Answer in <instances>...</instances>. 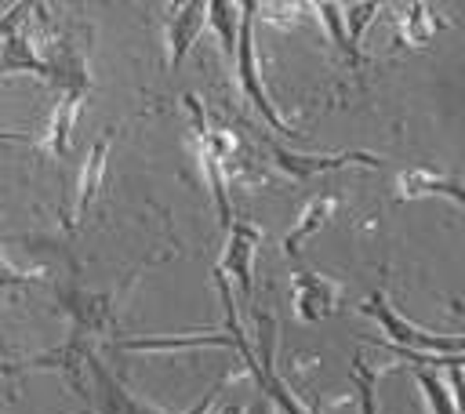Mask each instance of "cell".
<instances>
[{
  "label": "cell",
  "instance_id": "obj_16",
  "mask_svg": "<svg viewBox=\"0 0 465 414\" xmlns=\"http://www.w3.org/2000/svg\"><path fill=\"white\" fill-rule=\"evenodd\" d=\"M400 25H403V33H400L403 44H425V40H432V33L440 29V18H436L425 4H411V7H403Z\"/></svg>",
  "mask_w": 465,
  "mask_h": 414
},
{
  "label": "cell",
  "instance_id": "obj_3",
  "mask_svg": "<svg viewBox=\"0 0 465 414\" xmlns=\"http://www.w3.org/2000/svg\"><path fill=\"white\" fill-rule=\"evenodd\" d=\"M269 153H272V163L283 171V174H291L294 182H309V178H316V174H327V171H341V167H385V160L381 156H374V153H363V149H345V153H291V149H283V145H269Z\"/></svg>",
  "mask_w": 465,
  "mask_h": 414
},
{
  "label": "cell",
  "instance_id": "obj_7",
  "mask_svg": "<svg viewBox=\"0 0 465 414\" xmlns=\"http://www.w3.org/2000/svg\"><path fill=\"white\" fill-rule=\"evenodd\" d=\"M87 370L94 374V403H98V414H160L156 407H149L145 399L131 396L124 389L120 378H113V370L91 352L87 356Z\"/></svg>",
  "mask_w": 465,
  "mask_h": 414
},
{
  "label": "cell",
  "instance_id": "obj_9",
  "mask_svg": "<svg viewBox=\"0 0 465 414\" xmlns=\"http://www.w3.org/2000/svg\"><path fill=\"white\" fill-rule=\"evenodd\" d=\"M203 22H207V4L203 0H189V4H178L171 22H167V69H178L193 47V40L203 33Z\"/></svg>",
  "mask_w": 465,
  "mask_h": 414
},
{
  "label": "cell",
  "instance_id": "obj_10",
  "mask_svg": "<svg viewBox=\"0 0 465 414\" xmlns=\"http://www.w3.org/2000/svg\"><path fill=\"white\" fill-rule=\"evenodd\" d=\"M432 192L447 196L454 207L465 203V189H461V182L450 178V174H436V171H429V167H407V171L400 174V200L432 196Z\"/></svg>",
  "mask_w": 465,
  "mask_h": 414
},
{
  "label": "cell",
  "instance_id": "obj_17",
  "mask_svg": "<svg viewBox=\"0 0 465 414\" xmlns=\"http://www.w3.org/2000/svg\"><path fill=\"white\" fill-rule=\"evenodd\" d=\"M414 381L421 385V392H425L432 414H458V399H454V392H450L429 367H414Z\"/></svg>",
  "mask_w": 465,
  "mask_h": 414
},
{
  "label": "cell",
  "instance_id": "obj_8",
  "mask_svg": "<svg viewBox=\"0 0 465 414\" xmlns=\"http://www.w3.org/2000/svg\"><path fill=\"white\" fill-rule=\"evenodd\" d=\"M105 153H109V131L98 134V138L91 142L87 156H84V167H80V178H76V196H73V211H69V218H65V229H76V225L87 218V211H91V203H94V196H98V189H102Z\"/></svg>",
  "mask_w": 465,
  "mask_h": 414
},
{
  "label": "cell",
  "instance_id": "obj_20",
  "mask_svg": "<svg viewBox=\"0 0 465 414\" xmlns=\"http://www.w3.org/2000/svg\"><path fill=\"white\" fill-rule=\"evenodd\" d=\"M29 18H33V4H25V0H22V4H11V7H7V15L0 18V40L25 33L22 25H25Z\"/></svg>",
  "mask_w": 465,
  "mask_h": 414
},
{
  "label": "cell",
  "instance_id": "obj_19",
  "mask_svg": "<svg viewBox=\"0 0 465 414\" xmlns=\"http://www.w3.org/2000/svg\"><path fill=\"white\" fill-rule=\"evenodd\" d=\"M352 381H356V392H360V414H378V399H374V370L367 367L363 356L352 360Z\"/></svg>",
  "mask_w": 465,
  "mask_h": 414
},
{
  "label": "cell",
  "instance_id": "obj_12",
  "mask_svg": "<svg viewBox=\"0 0 465 414\" xmlns=\"http://www.w3.org/2000/svg\"><path fill=\"white\" fill-rule=\"evenodd\" d=\"M0 73H33L47 84V62L44 54L33 47V40L25 33L0 40Z\"/></svg>",
  "mask_w": 465,
  "mask_h": 414
},
{
  "label": "cell",
  "instance_id": "obj_2",
  "mask_svg": "<svg viewBox=\"0 0 465 414\" xmlns=\"http://www.w3.org/2000/svg\"><path fill=\"white\" fill-rule=\"evenodd\" d=\"M254 11H258V4H254V0L240 4L236 51H232V58H236V73H240L243 94H247V98H251V105L262 113V120H265L272 131H291V127H287V120H283V116L276 113V105L269 102V94H265V87H262V76H258V58H254Z\"/></svg>",
  "mask_w": 465,
  "mask_h": 414
},
{
  "label": "cell",
  "instance_id": "obj_23",
  "mask_svg": "<svg viewBox=\"0 0 465 414\" xmlns=\"http://www.w3.org/2000/svg\"><path fill=\"white\" fill-rule=\"evenodd\" d=\"M247 414H272V407H269V399H265V396H258V399L251 403V410H247Z\"/></svg>",
  "mask_w": 465,
  "mask_h": 414
},
{
  "label": "cell",
  "instance_id": "obj_5",
  "mask_svg": "<svg viewBox=\"0 0 465 414\" xmlns=\"http://www.w3.org/2000/svg\"><path fill=\"white\" fill-rule=\"evenodd\" d=\"M58 301L73 320V330H76L73 338H80V341L98 338L113 327V305L105 294H87L84 287H62Z\"/></svg>",
  "mask_w": 465,
  "mask_h": 414
},
{
  "label": "cell",
  "instance_id": "obj_22",
  "mask_svg": "<svg viewBox=\"0 0 465 414\" xmlns=\"http://www.w3.org/2000/svg\"><path fill=\"white\" fill-rule=\"evenodd\" d=\"M0 142H33L25 131H7V127H0Z\"/></svg>",
  "mask_w": 465,
  "mask_h": 414
},
{
  "label": "cell",
  "instance_id": "obj_11",
  "mask_svg": "<svg viewBox=\"0 0 465 414\" xmlns=\"http://www.w3.org/2000/svg\"><path fill=\"white\" fill-rule=\"evenodd\" d=\"M334 207H338V192H320V196H312V200L302 207L294 229L283 236V254H298V251H302V240H309V236L334 214Z\"/></svg>",
  "mask_w": 465,
  "mask_h": 414
},
{
  "label": "cell",
  "instance_id": "obj_1",
  "mask_svg": "<svg viewBox=\"0 0 465 414\" xmlns=\"http://www.w3.org/2000/svg\"><path fill=\"white\" fill-rule=\"evenodd\" d=\"M360 312L371 316L385 330V338L392 341V349H407V352H461L465 349V341L458 334H436V330H425V327L403 320L389 305V298L381 291L367 294V301H360Z\"/></svg>",
  "mask_w": 465,
  "mask_h": 414
},
{
  "label": "cell",
  "instance_id": "obj_14",
  "mask_svg": "<svg viewBox=\"0 0 465 414\" xmlns=\"http://www.w3.org/2000/svg\"><path fill=\"white\" fill-rule=\"evenodd\" d=\"M207 22H211V29L222 36V51H225V58L232 62V51H236V25H240V4L207 0Z\"/></svg>",
  "mask_w": 465,
  "mask_h": 414
},
{
  "label": "cell",
  "instance_id": "obj_21",
  "mask_svg": "<svg viewBox=\"0 0 465 414\" xmlns=\"http://www.w3.org/2000/svg\"><path fill=\"white\" fill-rule=\"evenodd\" d=\"M29 280H33V276L11 269V265L4 261V254H0V291H7V287H22V283H29Z\"/></svg>",
  "mask_w": 465,
  "mask_h": 414
},
{
  "label": "cell",
  "instance_id": "obj_18",
  "mask_svg": "<svg viewBox=\"0 0 465 414\" xmlns=\"http://www.w3.org/2000/svg\"><path fill=\"white\" fill-rule=\"evenodd\" d=\"M378 11H381V4H374V0H363V4H349V7H341V22H345V33H349V44H352V47H360L363 29L378 18Z\"/></svg>",
  "mask_w": 465,
  "mask_h": 414
},
{
  "label": "cell",
  "instance_id": "obj_4",
  "mask_svg": "<svg viewBox=\"0 0 465 414\" xmlns=\"http://www.w3.org/2000/svg\"><path fill=\"white\" fill-rule=\"evenodd\" d=\"M258 243H262V229L243 222V218H232V225L225 229V251H222V265L218 269L236 280L243 301H251V294H254V254H258Z\"/></svg>",
  "mask_w": 465,
  "mask_h": 414
},
{
  "label": "cell",
  "instance_id": "obj_6",
  "mask_svg": "<svg viewBox=\"0 0 465 414\" xmlns=\"http://www.w3.org/2000/svg\"><path fill=\"white\" fill-rule=\"evenodd\" d=\"M291 298H294V309L305 323H320L338 309V283L320 276V272H294Z\"/></svg>",
  "mask_w": 465,
  "mask_h": 414
},
{
  "label": "cell",
  "instance_id": "obj_15",
  "mask_svg": "<svg viewBox=\"0 0 465 414\" xmlns=\"http://www.w3.org/2000/svg\"><path fill=\"white\" fill-rule=\"evenodd\" d=\"M316 11H320V18H323V25H327V33H331V44L338 47V54H341L352 69H360V65H363V51L349 44V33H345V22H341V4H331V0H327V4H320Z\"/></svg>",
  "mask_w": 465,
  "mask_h": 414
},
{
  "label": "cell",
  "instance_id": "obj_13",
  "mask_svg": "<svg viewBox=\"0 0 465 414\" xmlns=\"http://www.w3.org/2000/svg\"><path fill=\"white\" fill-rule=\"evenodd\" d=\"M80 105H84V98H76V94H58V105H54V116H51V153H54V156H65V153H69Z\"/></svg>",
  "mask_w": 465,
  "mask_h": 414
}]
</instances>
